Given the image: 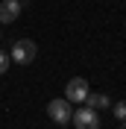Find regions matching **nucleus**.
Segmentation results:
<instances>
[{"instance_id": "1", "label": "nucleus", "mask_w": 126, "mask_h": 129, "mask_svg": "<svg viewBox=\"0 0 126 129\" xmlns=\"http://www.w3.org/2000/svg\"><path fill=\"white\" fill-rule=\"evenodd\" d=\"M35 53H38V47H35V41L32 38H18L15 44H12V62H18V64H29L32 59H35Z\"/></svg>"}, {"instance_id": "2", "label": "nucleus", "mask_w": 126, "mask_h": 129, "mask_svg": "<svg viewBox=\"0 0 126 129\" xmlns=\"http://www.w3.org/2000/svg\"><path fill=\"white\" fill-rule=\"evenodd\" d=\"M88 82L82 79V76H73L68 85H65V100L68 103H85V97H88Z\"/></svg>"}, {"instance_id": "3", "label": "nucleus", "mask_w": 126, "mask_h": 129, "mask_svg": "<svg viewBox=\"0 0 126 129\" xmlns=\"http://www.w3.org/2000/svg\"><path fill=\"white\" fill-rule=\"evenodd\" d=\"M71 120H73V126L76 129H100V117H97V112L94 109H76V112L71 114Z\"/></svg>"}, {"instance_id": "4", "label": "nucleus", "mask_w": 126, "mask_h": 129, "mask_svg": "<svg viewBox=\"0 0 126 129\" xmlns=\"http://www.w3.org/2000/svg\"><path fill=\"white\" fill-rule=\"evenodd\" d=\"M47 114L50 117H53V123H71V103H68V100H50L47 103Z\"/></svg>"}, {"instance_id": "5", "label": "nucleus", "mask_w": 126, "mask_h": 129, "mask_svg": "<svg viewBox=\"0 0 126 129\" xmlns=\"http://www.w3.org/2000/svg\"><path fill=\"white\" fill-rule=\"evenodd\" d=\"M24 3L21 0H0V24H15Z\"/></svg>"}, {"instance_id": "6", "label": "nucleus", "mask_w": 126, "mask_h": 129, "mask_svg": "<svg viewBox=\"0 0 126 129\" xmlns=\"http://www.w3.org/2000/svg\"><path fill=\"white\" fill-rule=\"evenodd\" d=\"M85 103H88V109H94V112H100V109H109V106H111V100H109L106 94H91V91H88Z\"/></svg>"}, {"instance_id": "7", "label": "nucleus", "mask_w": 126, "mask_h": 129, "mask_svg": "<svg viewBox=\"0 0 126 129\" xmlns=\"http://www.w3.org/2000/svg\"><path fill=\"white\" fill-rule=\"evenodd\" d=\"M111 114H114L117 120H126V103H123V100H117V103L111 106Z\"/></svg>"}, {"instance_id": "8", "label": "nucleus", "mask_w": 126, "mask_h": 129, "mask_svg": "<svg viewBox=\"0 0 126 129\" xmlns=\"http://www.w3.org/2000/svg\"><path fill=\"white\" fill-rule=\"evenodd\" d=\"M9 64H12V56H9V53H3V50H0V76H3V73L9 71Z\"/></svg>"}, {"instance_id": "9", "label": "nucleus", "mask_w": 126, "mask_h": 129, "mask_svg": "<svg viewBox=\"0 0 126 129\" xmlns=\"http://www.w3.org/2000/svg\"><path fill=\"white\" fill-rule=\"evenodd\" d=\"M0 38H3V29H0Z\"/></svg>"}, {"instance_id": "10", "label": "nucleus", "mask_w": 126, "mask_h": 129, "mask_svg": "<svg viewBox=\"0 0 126 129\" xmlns=\"http://www.w3.org/2000/svg\"><path fill=\"white\" fill-rule=\"evenodd\" d=\"M123 129H126V120H123Z\"/></svg>"}]
</instances>
